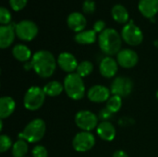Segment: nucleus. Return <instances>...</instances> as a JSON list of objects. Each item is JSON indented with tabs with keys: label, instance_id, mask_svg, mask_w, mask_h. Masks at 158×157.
I'll return each instance as SVG.
<instances>
[{
	"label": "nucleus",
	"instance_id": "1",
	"mask_svg": "<svg viewBox=\"0 0 158 157\" xmlns=\"http://www.w3.org/2000/svg\"><path fill=\"white\" fill-rule=\"evenodd\" d=\"M32 69L35 73L44 79L50 78L56 71L57 61L54 55L47 50H39L31 57Z\"/></svg>",
	"mask_w": 158,
	"mask_h": 157
},
{
	"label": "nucleus",
	"instance_id": "2",
	"mask_svg": "<svg viewBox=\"0 0 158 157\" xmlns=\"http://www.w3.org/2000/svg\"><path fill=\"white\" fill-rule=\"evenodd\" d=\"M98 44L101 51L107 56L118 55L121 50L122 37L118 31L106 28L98 36Z\"/></svg>",
	"mask_w": 158,
	"mask_h": 157
},
{
	"label": "nucleus",
	"instance_id": "3",
	"mask_svg": "<svg viewBox=\"0 0 158 157\" xmlns=\"http://www.w3.org/2000/svg\"><path fill=\"white\" fill-rule=\"evenodd\" d=\"M64 91L67 95L75 101L81 100L85 94V85L82 78L76 72L68 74L64 79Z\"/></svg>",
	"mask_w": 158,
	"mask_h": 157
},
{
	"label": "nucleus",
	"instance_id": "4",
	"mask_svg": "<svg viewBox=\"0 0 158 157\" xmlns=\"http://www.w3.org/2000/svg\"><path fill=\"white\" fill-rule=\"evenodd\" d=\"M46 125L42 118H34L29 122L24 130L19 134V139H22L30 143L40 142L45 134Z\"/></svg>",
	"mask_w": 158,
	"mask_h": 157
},
{
	"label": "nucleus",
	"instance_id": "5",
	"mask_svg": "<svg viewBox=\"0 0 158 157\" xmlns=\"http://www.w3.org/2000/svg\"><path fill=\"white\" fill-rule=\"evenodd\" d=\"M45 93L44 89L38 86L30 87L23 98V105L27 110L36 111L41 108L45 101Z\"/></svg>",
	"mask_w": 158,
	"mask_h": 157
},
{
	"label": "nucleus",
	"instance_id": "6",
	"mask_svg": "<svg viewBox=\"0 0 158 157\" xmlns=\"http://www.w3.org/2000/svg\"><path fill=\"white\" fill-rule=\"evenodd\" d=\"M120 34L122 40L131 46L140 45L143 41V33L133 20H130L123 26Z\"/></svg>",
	"mask_w": 158,
	"mask_h": 157
},
{
	"label": "nucleus",
	"instance_id": "7",
	"mask_svg": "<svg viewBox=\"0 0 158 157\" xmlns=\"http://www.w3.org/2000/svg\"><path fill=\"white\" fill-rule=\"evenodd\" d=\"M15 31L19 39L25 42H31L37 36L39 29L34 21L23 19L16 24Z\"/></svg>",
	"mask_w": 158,
	"mask_h": 157
},
{
	"label": "nucleus",
	"instance_id": "8",
	"mask_svg": "<svg viewBox=\"0 0 158 157\" xmlns=\"http://www.w3.org/2000/svg\"><path fill=\"white\" fill-rule=\"evenodd\" d=\"M75 124L82 131H91L97 128L98 118L89 110H81L75 115Z\"/></svg>",
	"mask_w": 158,
	"mask_h": 157
},
{
	"label": "nucleus",
	"instance_id": "9",
	"mask_svg": "<svg viewBox=\"0 0 158 157\" xmlns=\"http://www.w3.org/2000/svg\"><path fill=\"white\" fill-rule=\"evenodd\" d=\"M95 145V137L90 131H81L72 140V147L79 153H85Z\"/></svg>",
	"mask_w": 158,
	"mask_h": 157
},
{
	"label": "nucleus",
	"instance_id": "10",
	"mask_svg": "<svg viewBox=\"0 0 158 157\" xmlns=\"http://www.w3.org/2000/svg\"><path fill=\"white\" fill-rule=\"evenodd\" d=\"M133 90V82L130 78L127 77H117L110 87L111 93L113 95H118L122 97H126L131 93Z\"/></svg>",
	"mask_w": 158,
	"mask_h": 157
},
{
	"label": "nucleus",
	"instance_id": "11",
	"mask_svg": "<svg viewBox=\"0 0 158 157\" xmlns=\"http://www.w3.org/2000/svg\"><path fill=\"white\" fill-rule=\"evenodd\" d=\"M117 61L118 66L124 68H134L139 61L138 54L130 48L121 49L117 55Z\"/></svg>",
	"mask_w": 158,
	"mask_h": 157
},
{
	"label": "nucleus",
	"instance_id": "12",
	"mask_svg": "<svg viewBox=\"0 0 158 157\" xmlns=\"http://www.w3.org/2000/svg\"><path fill=\"white\" fill-rule=\"evenodd\" d=\"M111 91L104 85H94L88 93L87 97L93 103H104L110 98Z\"/></svg>",
	"mask_w": 158,
	"mask_h": 157
},
{
	"label": "nucleus",
	"instance_id": "13",
	"mask_svg": "<svg viewBox=\"0 0 158 157\" xmlns=\"http://www.w3.org/2000/svg\"><path fill=\"white\" fill-rule=\"evenodd\" d=\"M118 70V63L112 56L104 57L99 65L100 74L106 79H111L115 77Z\"/></svg>",
	"mask_w": 158,
	"mask_h": 157
},
{
	"label": "nucleus",
	"instance_id": "14",
	"mask_svg": "<svg viewBox=\"0 0 158 157\" xmlns=\"http://www.w3.org/2000/svg\"><path fill=\"white\" fill-rule=\"evenodd\" d=\"M56 61H57V65L59 66V68L65 72H68L69 74L74 73V71H76L78 65H79L76 57L69 52L61 53L58 56Z\"/></svg>",
	"mask_w": 158,
	"mask_h": 157
},
{
	"label": "nucleus",
	"instance_id": "15",
	"mask_svg": "<svg viewBox=\"0 0 158 157\" xmlns=\"http://www.w3.org/2000/svg\"><path fill=\"white\" fill-rule=\"evenodd\" d=\"M67 24L71 31L78 33L84 31L87 25V19L82 13L75 11V12H71L68 16Z\"/></svg>",
	"mask_w": 158,
	"mask_h": 157
},
{
	"label": "nucleus",
	"instance_id": "16",
	"mask_svg": "<svg viewBox=\"0 0 158 157\" xmlns=\"http://www.w3.org/2000/svg\"><path fill=\"white\" fill-rule=\"evenodd\" d=\"M14 26H16V24L0 26V48L1 49H6L13 43L16 35Z\"/></svg>",
	"mask_w": 158,
	"mask_h": 157
},
{
	"label": "nucleus",
	"instance_id": "17",
	"mask_svg": "<svg viewBox=\"0 0 158 157\" xmlns=\"http://www.w3.org/2000/svg\"><path fill=\"white\" fill-rule=\"evenodd\" d=\"M96 133L100 137V139L106 141V142H112L116 137V128L114 125L107 121L104 120L100 124H98L96 128Z\"/></svg>",
	"mask_w": 158,
	"mask_h": 157
},
{
	"label": "nucleus",
	"instance_id": "18",
	"mask_svg": "<svg viewBox=\"0 0 158 157\" xmlns=\"http://www.w3.org/2000/svg\"><path fill=\"white\" fill-rule=\"evenodd\" d=\"M138 9L144 18L154 19L158 13V0H140Z\"/></svg>",
	"mask_w": 158,
	"mask_h": 157
},
{
	"label": "nucleus",
	"instance_id": "19",
	"mask_svg": "<svg viewBox=\"0 0 158 157\" xmlns=\"http://www.w3.org/2000/svg\"><path fill=\"white\" fill-rule=\"evenodd\" d=\"M111 16L115 21L120 24H127L130 21L128 9L121 4H116L111 8Z\"/></svg>",
	"mask_w": 158,
	"mask_h": 157
},
{
	"label": "nucleus",
	"instance_id": "20",
	"mask_svg": "<svg viewBox=\"0 0 158 157\" xmlns=\"http://www.w3.org/2000/svg\"><path fill=\"white\" fill-rule=\"evenodd\" d=\"M16 108V102L10 96H3L0 99V118L5 119L12 115Z\"/></svg>",
	"mask_w": 158,
	"mask_h": 157
},
{
	"label": "nucleus",
	"instance_id": "21",
	"mask_svg": "<svg viewBox=\"0 0 158 157\" xmlns=\"http://www.w3.org/2000/svg\"><path fill=\"white\" fill-rule=\"evenodd\" d=\"M12 56L19 62H28L31 56V51L25 44H16L12 48Z\"/></svg>",
	"mask_w": 158,
	"mask_h": 157
},
{
	"label": "nucleus",
	"instance_id": "22",
	"mask_svg": "<svg viewBox=\"0 0 158 157\" xmlns=\"http://www.w3.org/2000/svg\"><path fill=\"white\" fill-rule=\"evenodd\" d=\"M74 40L79 44H93L96 41V32L94 30H86L76 33Z\"/></svg>",
	"mask_w": 158,
	"mask_h": 157
},
{
	"label": "nucleus",
	"instance_id": "23",
	"mask_svg": "<svg viewBox=\"0 0 158 157\" xmlns=\"http://www.w3.org/2000/svg\"><path fill=\"white\" fill-rule=\"evenodd\" d=\"M43 89L46 95L51 97H56L61 94V93L64 91V85L57 81H49L47 84H45Z\"/></svg>",
	"mask_w": 158,
	"mask_h": 157
},
{
	"label": "nucleus",
	"instance_id": "24",
	"mask_svg": "<svg viewBox=\"0 0 158 157\" xmlns=\"http://www.w3.org/2000/svg\"><path fill=\"white\" fill-rule=\"evenodd\" d=\"M28 143L22 139H19L12 146V155L13 157H25L28 153Z\"/></svg>",
	"mask_w": 158,
	"mask_h": 157
},
{
	"label": "nucleus",
	"instance_id": "25",
	"mask_svg": "<svg viewBox=\"0 0 158 157\" xmlns=\"http://www.w3.org/2000/svg\"><path fill=\"white\" fill-rule=\"evenodd\" d=\"M122 106V98L118 95H112L106 101V109L111 113L115 114L120 110Z\"/></svg>",
	"mask_w": 158,
	"mask_h": 157
},
{
	"label": "nucleus",
	"instance_id": "26",
	"mask_svg": "<svg viewBox=\"0 0 158 157\" xmlns=\"http://www.w3.org/2000/svg\"><path fill=\"white\" fill-rule=\"evenodd\" d=\"M94 70V65L92 62L88 61V60H84L81 63H79L78 68L76 69V73L78 75H80L81 78L87 77L89 76Z\"/></svg>",
	"mask_w": 158,
	"mask_h": 157
},
{
	"label": "nucleus",
	"instance_id": "27",
	"mask_svg": "<svg viewBox=\"0 0 158 157\" xmlns=\"http://www.w3.org/2000/svg\"><path fill=\"white\" fill-rule=\"evenodd\" d=\"M12 19V15L10 11L5 7L1 6L0 7V23L1 25H9Z\"/></svg>",
	"mask_w": 158,
	"mask_h": 157
},
{
	"label": "nucleus",
	"instance_id": "28",
	"mask_svg": "<svg viewBox=\"0 0 158 157\" xmlns=\"http://www.w3.org/2000/svg\"><path fill=\"white\" fill-rule=\"evenodd\" d=\"M12 146H13V143H12V140L10 139V137H8L6 134H2L0 136V152L5 153L10 148H12Z\"/></svg>",
	"mask_w": 158,
	"mask_h": 157
},
{
	"label": "nucleus",
	"instance_id": "29",
	"mask_svg": "<svg viewBox=\"0 0 158 157\" xmlns=\"http://www.w3.org/2000/svg\"><path fill=\"white\" fill-rule=\"evenodd\" d=\"M28 3V0H9V6L14 11L22 10Z\"/></svg>",
	"mask_w": 158,
	"mask_h": 157
},
{
	"label": "nucleus",
	"instance_id": "30",
	"mask_svg": "<svg viewBox=\"0 0 158 157\" xmlns=\"http://www.w3.org/2000/svg\"><path fill=\"white\" fill-rule=\"evenodd\" d=\"M32 157H48L47 150L43 145H36L31 151Z\"/></svg>",
	"mask_w": 158,
	"mask_h": 157
},
{
	"label": "nucleus",
	"instance_id": "31",
	"mask_svg": "<svg viewBox=\"0 0 158 157\" xmlns=\"http://www.w3.org/2000/svg\"><path fill=\"white\" fill-rule=\"evenodd\" d=\"M95 10V3L94 0H85L82 5V11L85 14H93Z\"/></svg>",
	"mask_w": 158,
	"mask_h": 157
},
{
	"label": "nucleus",
	"instance_id": "32",
	"mask_svg": "<svg viewBox=\"0 0 158 157\" xmlns=\"http://www.w3.org/2000/svg\"><path fill=\"white\" fill-rule=\"evenodd\" d=\"M106 22L104 20H97L94 23V28L93 30L96 32V33H101L102 31H104L106 30Z\"/></svg>",
	"mask_w": 158,
	"mask_h": 157
},
{
	"label": "nucleus",
	"instance_id": "33",
	"mask_svg": "<svg viewBox=\"0 0 158 157\" xmlns=\"http://www.w3.org/2000/svg\"><path fill=\"white\" fill-rule=\"evenodd\" d=\"M112 157H129V155L126 152H124L122 150H118L113 154Z\"/></svg>",
	"mask_w": 158,
	"mask_h": 157
},
{
	"label": "nucleus",
	"instance_id": "34",
	"mask_svg": "<svg viewBox=\"0 0 158 157\" xmlns=\"http://www.w3.org/2000/svg\"><path fill=\"white\" fill-rule=\"evenodd\" d=\"M24 68H25V69L26 70H30V69H31L32 68V64H31V61H28V62H26L25 63V65H24Z\"/></svg>",
	"mask_w": 158,
	"mask_h": 157
},
{
	"label": "nucleus",
	"instance_id": "35",
	"mask_svg": "<svg viewBox=\"0 0 158 157\" xmlns=\"http://www.w3.org/2000/svg\"><path fill=\"white\" fill-rule=\"evenodd\" d=\"M155 45H156V47H158V40L157 41H155Z\"/></svg>",
	"mask_w": 158,
	"mask_h": 157
},
{
	"label": "nucleus",
	"instance_id": "36",
	"mask_svg": "<svg viewBox=\"0 0 158 157\" xmlns=\"http://www.w3.org/2000/svg\"><path fill=\"white\" fill-rule=\"evenodd\" d=\"M156 97H157V99H158V92L156 93Z\"/></svg>",
	"mask_w": 158,
	"mask_h": 157
}]
</instances>
